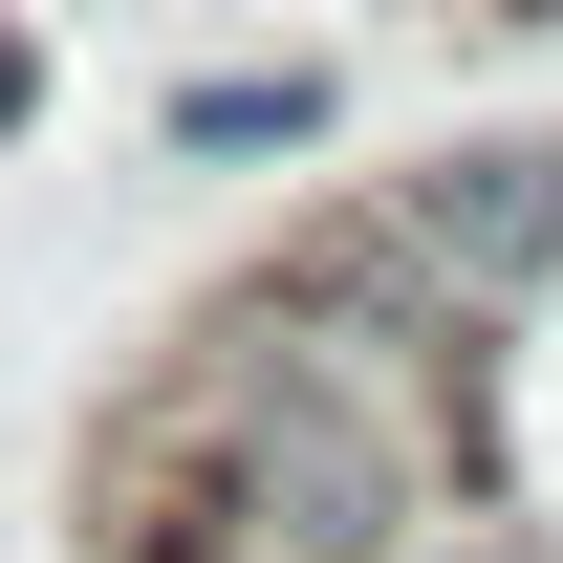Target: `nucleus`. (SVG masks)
<instances>
[{
  "instance_id": "nucleus-1",
  "label": "nucleus",
  "mask_w": 563,
  "mask_h": 563,
  "mask_svg": "<svg viewBox=\"0 0 563 563\" xmlns=\"http://www.w3.org/2000/svg\"><path fill=\"white\" fill-rule=\"evenodd\" d=\"M368 239H390L455 325H520V303L563 282V131H455L433 174H390Z\"/></svg>"
},
{
  "instance_id": "nucleus-2",
  "label": "nucleus",
  "mask_w": 563,
  "mask_h": 563,
  "mask_svg": "<svg viewBox=\"0 0 563 563\" xmlns=\"http://www.w3.org/2000/svg\"><path fill=\"white\" fill-rule=\"evenodd\" d=\"M325 131V66H217V87H174V152H303Z\"/></svg>"
},
{
  "instance_id": "nucleus-3",
  "label": "nucleus",
  "mask_w": 563,
  "mask_h": 563,
  "mask_svg": "<svg viewBox=\"0 0 563 563\" xmlns=\"http://www.w3.org/2000/svg\"><path fill=\"white\" fill-rule=\"evenodd\" d=\"M22 109H44V66H22V44H0V131H22Z\"/></svg>"
},
{
  "instance_id": "nucleus-4",
  "label": "nucleus",
  "mask_w": 563,
  "mask_h": 563,
  "mask_svg": "<svg viewBox=\"0 0 563 563\" xmlns=\"http://www.w3.org/2000/svg\"><path fill=\"white\" fill-rule=\"evenodd\" d=\"M498 22H563V0H498Z\"/></svg>"
}]
</instances>
